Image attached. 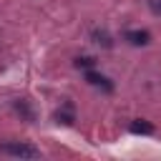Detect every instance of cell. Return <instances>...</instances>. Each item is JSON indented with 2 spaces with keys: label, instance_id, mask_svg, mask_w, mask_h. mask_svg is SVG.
Segmentation results:
<instances>
[{
  "label": "cell",
  "instance_id": "obj_1",
  "mask_svg": "<svg viewBox=\"0 0 161 161\" xmlns=\"http://www.w3.org/2000/svg\"><path fill=\"white\" fill-rule=\"evenodd\" d=\"M0 151L8 153V156H18V158H38L40 151L30 143H23V141H5L0 143Z\"/></svg>",
  "mask_w": 161,
  "mask_h": 161
},
{
  "label": "cell",
  "instance_id": "obj_2",
  "mask_svg": "<svg viewBox=\"0 0 161 161\" xmlns=\"http://www.w3.org/2000/svg\"><path fill=\"white\" fill-rule=\"evenodd\" d=\"M86 80H88L91 86H96V88H103L106 93H111V91H113V83H111L103 73H98V70H93V68H88V70H86Z\"/></svg>",
  "mask_w": 161,
  "mask_h": 161
},
{
  "label": "cell",
  "instance_id": "obj_3",
  "mask_svg": "<svg viewBox=\"0 0 161 161\" xmlns=\"http://www.w3.org/2000/svg\"><path fill=\"white\" fill-rule=\"evenodd\" d=\"M131 45H148L151 43V35H148V30H126V35H123Z\"/></svg>",
  "mask_w": 161,
  "mask_h": 161
},
{
  "label": "cell",
  "instance_id": "obj_4",
  "mask_svg": "<svg viewBox=\"0 0 161 161\" xmlns=\"http://www.w3.org/2000/svg\"><path fill=\"white\" fill-rule=\"evenodd\" d=\"M91 38H93V43L101 45V48H113V40H111V35H108L106 30H98V28H96V30L91 33Z\"/></svg>",
  "mask_w": 161,
  "mask_h": 161
},
{
  "label": "cell",
  "instance_id": "obj_5",
  "mask_svg": "<svg viewBox=\"0 0 161 161\" xmlns=\"http://www.w3.org/2000/svg\"><path fill=\"white\" fill-rule=\"evenodd\" d=\"M55 121H58V123H63V126H70V123H73V106H70V103H65V108L55 113Z\"/></svg>",
  "mask_w": 161,
  "mask_h": 161
},
{
  "label": "cell",
  "instance_id": "obj_6",
  "mask_svg": "<svg viewBox=\"0 0 161 161\" xmlns=\"http://www.w3.org/2000/svg\"><path fill=\"white\" fill-rule=\"evenodd\" d=\"M131 131H133V133H143V136H151L156 128H153V123H148V121H133V123H131Z\"/></svg>",
  "mask_w": 161,
  "mask_h": 161
},
{
  "label": "cell",
  "instance_id": "obj_7",
  "mask_svg": "<svg viewBox=\"0 0 161 161\" xmlns=\"http://www.w3.org/2000/svg\"><path fill=\"white\" fill-rule=\"evenodd\" d=\"M73 65H75V68H83V70H88V68H93V65H96V58H91V55H78V58L73 60Z\"/></svg>",
  "mask_w": 161,
  "mask_h": 161
},
{
  "label": "cell",
  "instance_id": "obj_8",
  "mask_svg": "<svg viewBox=\"0 0 161 161\" xmlns=\"http://www.w3.org/2000/svg\"><path fill=\"white\" fill-rule=\"evenodd\" d=\"M151 10H153V13H161V3H158V0H151Z\"/></svg>",
  "mask_w": 161,
  "mask_h": 161
}]
</instances>
